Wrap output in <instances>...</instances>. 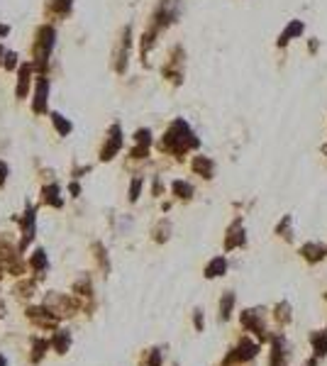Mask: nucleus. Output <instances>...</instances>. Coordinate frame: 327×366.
Wrapping results in <instances>:
<instances>
[{
  "instance_id": "nucleus-1",
  "label": "nucleus",
  "mask_w": 327,
  "mask_h": 366,
  "mask_svg": "<svg viewBox=\"0 0 327 366\" xmlns=\"http://www.w3.org/2000/svg\"><path fill=\"white\" fill-rule=\"evenodd\" d=\"M198 144H200V140L195 137V132L191 129V125H188L183 117H178V120H174V122L169 125L166 134L159 140V149L166 152V154L183 156L188 149H195Z\"/></svg>"
},
{
  "instance_id": "nucleus-2",
  "label": "nucleus",
  "mask_w": 327,
  "mask_h": 366,
  "mask_svg": "<svg viewBox=\"0 0 327 366\" xmlns=\"http://www.w3.org/2000/svg\"><path fill=\"white\" fill-rule=\"evenodd\" d=\"M54 44H56V29L52 25H42L37 32H34V47H32V54H34V64L44 69L47 61L54 52Z\"/></svg>"
},
{
  "instance_id": "nucleus-3",
  "label": "nucleus",
  "mask_w": 327,
  "mask_h": 366,
  "mask_svg": "<svg viewBox=\"0 0 327 366\" xmlns=\"http://www.w3.org/2000/svg\"><path fill=\"white\" fill-rule=\"evenodd\" d=\"M178 20V0H161L159 3V8H156V13L151 17V29H156V32H161L164 27H169L171 22H176Z\"/></svg>"
},
{
  "instance_id": "nucleus-4",
  "label": "nucleus",
  "mask_w": 327,
  "mask_h": 366,
  "mask_svg": "<svg viewBox=\"0 0 327 366\" xmlns=\"http://www.w3.org/2000/svg\"><path fill=\"white\" fill-rule=\"evenodd\" d=\"M120 147H122V129H120V125H112L108 137H105V144L100 147V159H103V161L115 159L117 152H120Z\"/></svg>"
},
{
  "instance_id": "nucleus-5",
  "label": "nucleus",
  "mask_w": 327,
  "mask_h": 366,
  "mask_svg": "<svg viewBox=\"0 0 327 366\" xmlns=\"http://www.w3.org/2000/svg\"><path fill=\"white\" fill-rule=\"evenodd\" d=\"M257 352H259V347L254 344V342H249V339H242L234 349H232L230 354H227V359H225V366L234 364V361H249V359H254L257 356Z\"/></svg>"
},
{
  "instance_id": "nucleus-6",
  "label": "nucleus",
  "mask_w": 327,
  "mask_h": 366,
  "mask_svg": "<svg viewBox=\"0 0 327 366\" xmlns=\"http://www.w3.org/2000/svg\"><path fill=\"white\" fill-rule=\"evenodd\" d=\"M47 103H49V81H47V76H39V78H37V85H34L32 113H34V115H44V113H47Z\"/></svg>"
},
{
  "instance_id": "nucleus-7",
  "label": "nucleus",
  "mask_w": 327,
  "mask_h": 366,
  "mask_svg": "<svg viewBox=\"0 0 327 366\" xmlns=\"http://www.w3.org/2000/svg\"><path fill=\"white\" fill-rule=\"evenodd\" d=\"M181 64H183V52H181V47H176L174 54H171V61L164 66V76L169 81H174V83H181V78H183V71L178 69Z\"/></svg>"
},
{
  "instance_id": "nucleus-8",
  "label": "nucleus",
  "mask_w": 327,
  "mask_h": 366,
  "mask_svg": "<svg viewBox=\"0 0 327 366\" xmlns=\"http://www.w3.org/2000/svg\"><path fill=\"white\" fill-rule=\"evenodd\" d=\"M27 315H29L32 323L42 325V327H56V315L47 308V305H42V308H29Z\"/></svg>"
},
{
  "instance_id": "nucleus-9",
  "label": "nucleus",
  "mask_w": 327,
  "mask_h": 366,
  "mask_svg": "<svg viewBox=\"0 0 327 366\" xmlns=\"http://www.w3.org/2000/svg\"><path fill=\"white\" fill-rule=\"evenodd\" d=\"M20 225H22V242H20L17 249H25L32 242V237H34V210L32 208H27V212L20 217Z\"/></svg>"
},
{
  "instance_id": "nucleus-10",
  "label": "nucleus",
  "mask_w": 327,
  "mask_h": 366,
  "mask_svg": "<svg viewBox=\"0 0 327 366\" xmlns=\"http://www.w3.org/2000/svg\"><path fill=\"white\" fill-rule=\"evenodd\" d=\"M42 203L52 205V208H61L64 200H61V186L59 183H47L42 188Z\"/></svg>"
},
{
  "instance_id": "nucleus-11",
  "label": "nucleus",
  "mask_w": 327,
  "mask_h": 366,
  "mask_svg": "<svg viewBox=\"0 0 327 366\" xmlns=\"http://www.w3.org/2000/svg\"><path fill=\"white\" fill-rule=\"evenodd\" d=\"M300 254H303L305 261L315 264V261H320V259H325L327 256V247L325 244H317V242H308V244L300 247Z\"/></svg>"
},
{
  "instance_id": "nucleus-12",
  "label": "nucleus",
  "mask_w": 327,
  "mask_h": 366,
  "mask_svg": "<svg viewBox=\"0 0 327 366\" xmlns=\"http://www.w3.org/2000/svg\"><path fill=\"white\" fill-rule=\"evenodd\" d=\"M130 27H125L122 32V39H120V47H117V52H115V69L122 73L125 66H127V52H130Z\"/></svg>"
},
{
  "instance_id": "nucleus-13",
  "label": "nucleus",
  "mask_w": 327,
  "mask_h": 366,
  "mask_svg": "<svg viewBox=\"0 0 327 366\" xmlns=\"http://www.w3.org/2000/svg\"><path fill=\"white\" fill-rule=\"evenodd\" d=\"M29 78H32V64H22V66H20V73H17V88H15V96L20 100L27 98Z\"/></svg>"
},
{
  "instance_id": "nucleus-14",
  "label": "nucleus",
  "mask_w": 327,
  "mask_h": 366,
  "mask_svg": "<svg viewBox=\"0 0 327 366\" xmlns=\"http://www.w3.org/2000/svg\"><path fill=\"white\" fill-rule=\"evenodd\" d=\"M234 247H244V230H242V220L232 222V227L227 230L225 249H234Z\"/></svg>"
},
{
  "instance_id": "nucleus-15",
  "label": "nucleus",
  "mask_w": 327,
  "mask_h": 366,
  "mask_svg": "<svg viewBox=\"0 0 327 366\" xmlns=\"http://www.w3.org/2000/svg\"><path fill=\"white\" fill-rule=\"evenodd\" d=\"M303 29H305V25H303V22H300V20H293V22H288V27L283 29V32H281V34H278V47H286L288 42H291V39H293V37H300V34H303Z\"/></svg>"
},
{
  "instance_id": "nucleus-16",
  "label": "nucleus",
  "mask_w": 327,
  "mask_h": 366,
  "mask_svg": "<svg viewBox=\"0 0 327 366\" xmlns=\"http://www.w3.org/2000/svg\"><path fill=\"white\" fill-rule=\"evenodd\" d=\"M193 171L200 173L203 178H213L215 176V161L208 159V156H195L193 159Z\"/></svg>"
},
{
  "instance_id": "nucleus-17",
  "label": "nucleus",
  "mask_w": 327,
  "mask_h": 366,
  "mask_svg": "<svg viewBox=\"0 0 327 366\" xmlns=\"http://www.w3.org/2000/svg\"><path fill=\"white\" fill-rule=\"evenodd\" d=\"M71 8H73V0H49V5H47V15H52V17H66L71 13Z\"/></svg>"
},
{
  "instance_id": "nucleus-18",
  "label": "nucleus",
  "mask_w": 327,
  "mask_h": 366,
  "mask_svg": "<svg viewBox=\"0 0 327 366\" xmlns=\"http://www.w3.org/2000/svg\"><path fill=\"white\" fill-rule=\"evenodd\" d=\"M288 364V352L283 339H273V352H271V364L269 366H286Z\"/></svg>"
},
{
  "instance_id": "nucleus-19",
  "label": "nucleus",
  "mask_w": 327,
  "mask_h": 366,
  "mask_svg": "<svg viewBox=\"0 0 327 366\" xmlns=\"http://www.w3.org/2000/svg\"><path fill=\"white\" fill-rule=\"evenodd\" d=\"M225 268H227V261H225V256H215L208 266H205V279H218L225 273Z\"/></svg>"
},
{
  "instance_id": "nucleus-20",
  "label": "nucleus",
  "mask_w": 327,
  "mask_h": 366,
  "mask_svg": "<svg viewBox=\"0 0 327 366\" xmlns=\"http://www.w3.org/2000/svg\"><path fill=\"white\" fill-rule=\"evenodd\" d=\"M52 347H54L59 354H66L68 347H71V335H68L66 330H59V332H54V337H52Z\"/></svg>"
},
{
  "instance_id": "nucleus-21",
  "label": "nucleus",
  "mask_w": 327,
  "mask_h": 366,
  "mask_svg": "<svg viewBox=\"0 0 327 366\" xmlns=\"http://www.w3.org/2000/svg\"><path fill=\"white\" fill-rule=\"evenodd\" d=\"M313 349H315V356L320 359V356H325L327 354V332H313Z\"/></svg>"
},
{
  "instance_id": "nucleus-22",
  "label": "nucleus",
  "mask_w": 327,
  "mask_h": 366,
  "mask_svg": "<svg viewBox=\"0 0 327 366\" xmlns=\"http://www.w3.org/2000/svg\"><path fill=\"white\" fill-rule=\"evenodd\" d=\"M52 122H54V129L59 132V137H66V134H71V129H73V125L59 113H52Z\"/></svg>"
},
{
  "instance_id": "nucleus-23",
  "label": "nucleus",
  "mask_w": 327,
  "mask_h": 366,
  "mask_svg": "<svg viewBox=\"0 0 327 366\" xmlns=\"http://www.w3.org/2000/svg\"><path fill=\"white\" fill-rule=\"evenodd\" d=\"M32 268H34L39 276L47 271V268H49V261H47V254H44V249H34V254H32Z\"/></svg>"
},
{
  "instance_id": "nucleus-24",
  "label": "nucleus",
  "mask_w": 327,
  "mask_h": 366,
  "mask_svg": "<svg viewBox=\"0 0 327 366\" xmlns=\"http://www.w3.org/2000/svg\"><path fill=\"white\" fill-rule=\"evenodd\" d=\"M174 193H176V198H181V200H191L193 198V186L188 181H174Z\"/></svg>"
},
{
  "instance_id": "nucleus-25",
  "label": "nucleus",
  "mask_w": 327,
  "mask_h": 366,
  "mask_svg": "<svg viewBox=\"0 0 327 366\" xmlns=\"http://www.w3.org/2000/svg\"><path fill=\"white\" fill-rule=\"evenodd\" d=\"M232 305H234V293L227 291V293L222 296V300H220V320H227V317H230Z\"/></svg>"
},
{
  "instance_id": "nucleus-26",
  "label": "nucleus",
  "mask_w": 327,
  "mask_h": 366,
  "mask_svg": "<svg viewBox=\"0 0 327 366\" xmlns=\"http://www.w3.org/2000/svg\"><path fill=\"white\" fill-rule=\"evenodd\" d=\"M49 349V342L47 339H34V347H32V364H37L44 359V354Z\"/></svg>"
},
{
  "instance_id": "nucleus-27",
  "label": "nucleus",
  "mask_w": 327,
  "mask_h": 366,
  "mask_svg": "<svg viewBox=\"0 0 327 366\" xmlns=\"http://www.w3.org/2000/svg\"><path fill=\"white\" fill-rule=\"evenodd\" d=\"M276 232H278V237L283 235V240H293V230H291V215H286V217L278 222Z\"/></svg>"
},
{
  "instance_id": "nucleus-28",
  "label": "nucleus",
  "mask_w": 327,
  "mask_h": 366,
  "mask_svg": "<svg viewBox=\"0 0 327 366\" xmlns=\"http://www.w3.org/2000/svg\"><path fill=\"white\" fill-rule=\"evenodd\" d=\"M276 320H278V323H283V325L291 320V308H288V303L276 305Z\"/></svg>"
},
{
  "instance_id": "nucleus-29",
  "label": "nucleus",
  "mask_w": 327,
  "mask_h": 366,
  "mask_svg": "<svg viewBox=\"0 0 327 366\" xmlns=\"http://www.w3.org/2000/svg\"><path fill=\"white\" fill-rule=\"evenodd\" d=\"M135 142H137V144L149 147V144H151V132H149V129H137V132H135Z\"/></svg>"
},
{
  "instance_id": "nucleus-30",
  "label": "nucleus",
  "mask_w": 327,
  "mask_h": 366,
  "mask_svg": "<svg viewBox=\"0 0 327 366\" xmlns=\"http://www.w3.org/2000/svg\"><path fill=\"white\" fill-rule=\"evenodd\" d=\"M169 230H171V225H169V222H161V225L154 230V240H159V242L169 240Z\"/></svg>"
},
{
  "instance_id": "nucleus-31",
  "label": "nucleus",
  "mask_w": 327,
  "mask_h": 366,
  "mask_svg": "<svg viewBox=\"0 0 327 366\" xmlns=\"http://www.w3.org/2000/svg\"><path fill=\"white\" fill-rule=\"evenodd\" d=\"M142 178H135V181H132V186H130V200H132V203H135L137 198H139V191H142Z\"/></svg>"
},
{
  "instance_id": "nucleus-32",
  "label": "nucleus",
  "mask_w": 327,
  "mask_h": 366,
  "mask_svg": "<svg viewBox=\"0 0 327 366\" xmlns=\"http://www.w3.org/2000/svg\"><path fill=\"white\" fill-rule=\"evenodd\" d=\"M3 64H5L8 71H13L15 66H17V54H15V52H5V61H3Z\"/></svg>"
},
{
  "instance_id": "nucleus-33",
  "label": "nucleus",
  "mask_w": 327,
  "mask_h": 366,
  "mask_svg": "<svg viewBox=\"0 0 327 366\" xmlns=\"http://www.w3.org/2000/svg\"><path fill=\"white\" fill-rule=\"evenodd\" d=\"M5 181H8V164L0 161V188L5 186Z\"/></svg>"
},
{
  "instance_id": "nucleus-34",
  "label": "nucleus",
  "mask_w": 327,
  "mask_h": 366,
  "mask_svg": "<svg viewBox=\"0 0 327 366\" xmlns=\"http://www.w3.org/2000/svg\"><path fill=\"white\" fill-rule=\"evenodd\" d=\"M203 312L200 310H195V330H203Z\"/></svg>"
},
{
  "instance_id": "nucleus-35",
  "label": "nucleus",
  "mask_w": 327,
  "mask_h": 366,
  "mask_svg": "<svg viewBox=\"0 0 327 366\" xmlns=\"http://www.w3.org/2000/svg\"><path fill=\"white\" fill-rule=\"evenodd\" d=\"M71 193L78 196V193H81V186H78V183H71Z\"/></svg>"
},
{
  "instance_id": "nucleus-36",
  "label": "nucleus",
  "mask_w": 327,
  "mask_h": 366,
  "mask_svg": "<svg viewBox=\"0 0 327 366\" xmlns=\"http://www.w3.org/2000/svg\"><path fill=\"white\" fill-rule=\"evenodd\" d=\"M8 32H10V27H8V25H0V34H3V37H5Z\"/></svg>"
},
{
  "instance_id": "nucleus-37",
  "label": "nucleus",
  "mask_w": 327,
  "mask_h": 366,
  "mask_svg": "<svg viewBox=\"0 0 327 366\" xmlns=\"http://www.w3.org/2000/svg\"><path fill=\"white\" fill-rule=\"evenodd\" d=\"M0 366H8V361H5V356H0Z\"/></svg>"
},
{
  "instance_id": "nucleus-38",
  "label": "nucleus",
  "mask_w": 327,
  "mask_h": 366,
  "mask_svg": "<svg viewBox=\"0 0 327 366\" xmlns=\"http://www.w3.org/2000/svg\"><path fill=\"white\" fill-rule=\"evenodd\" d=\"M3 57H5V49H3V47H0V61H3Z\"/></svg>"
},
{
  "instance_id": "nucleus-39",
  "label": "nucleus",
  "mask_w": 327,
  "mask_h": 366,
  "mask_svg": "<svg viewBox=\"0 0 327 366\" xmlns=\"http://www.w3.org/2000/svg\"><path fill=\"white\" fill-rule=\"evenodd\" d=\"M322 152H325V154H327V144H325V147H322Z\"/></svg>"
}]
</instances>
